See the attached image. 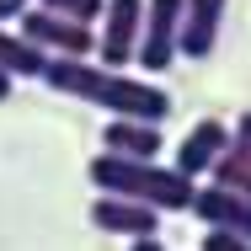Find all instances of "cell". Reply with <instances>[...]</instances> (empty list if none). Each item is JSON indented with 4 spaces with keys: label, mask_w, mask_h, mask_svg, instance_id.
Listing matches in <instances>:
<instances>
[{
    "label": "cell",
    "mask_w": 251,
    "mask_h": 251,
    "mask_svg": "<svg viewBox=\"0 0 251 251\" xmlns=\"http://www.w3.org/2000/svg\"><path fill=\"white\" fill-rule=\"evenodd\" d=\"M38 80L75 101L107 107L112 118H134V123H166V112H171V97L160 86H145L123 70H101L97 59H49Z\"/></svg>",
    "instance_id": "obj_1"
},
{
    "label": "cell",
    "mask_w": 251,
    "mask_h": 251,
    "mask_svg": "<svg viewBox=\"0 0 251 251\" xmlns=\"http://www.w3.org/2000/svg\"><path fill=\"white\" fill-rule=\"evenodd\" d=\"M91 187L97 193H118V198H134L155 208V214H187L193 208V182L160 160H128V155H107L101 150L91 160Z\"/></svg>",
    "instance_id": "obj_2"
},
{
    "label": "cell",
    "mask_w": 251,
    "mask_h": 251,
    "mask_svg": "<svg viewBox=\"0 0 251 251\" xmlns=\"http://www.w3.org/2000/svg\"><path fill=\"white\" fill-rule=\"evenodd\" d=\"M16 22H22V38H27L32 49H43L49 59H91V53H97V32H91L86 22L53 16L43 5H27Z\"/></svg>",
    "instance_id": "obj_3"
},
{
    "label": "cell",
    "mask_w": 251,
    "mask_h": 251,
    "mask_svg": "<svg viewBox=\"0 0 251 251\" xmlns=\"http://www.w3.org/2000/svg\"><path fill=\"white\" fill-rule=\"evenodd\" d=\"M176 27H182V0H145V22H139V70L160 75L176 59Z\"/></svg>",
    "instance_id": "obj_4"
},
{
    "label": "cell",
    "mask_w": 251,
    "mask_h": 251,
    "mask_svg": "<svg viewBox=\"0 0 251 251\" xmlns=\"http://www.w3.org/2000/svg\"><path fill=\"white\" fill-rule=\"evenodd\" d=\"M139 22H145V0H107L101 5V32H97L101 70H123L134 59V49H139Z\"/></svg>",
    "instance_id": "obj_5"
},
{
    "label": "cell",
    "mask_w": 251,
    "mask_h": 251,
    "mask_svg": "<svg viewBox=\"0 0 251 251\" xmlns=\"http://www.w3.org/2000/svg\"><path fill=\"white\" fill-rule=\"evenodd\" d=\"M193 214H198L208 230L219 235H235V241H251V198L246 193H230V187H198L193 193Z\"/></svg>",
    "instance_id": "obj_6"
},
{
    "label": "cell",
    "mask_w": 251,
    "mask_h": 251,
    "mask_svg": "<svg viewBox=\"0 0 251 251\" xmlns=\"http://www.w3.org/2000/svg\"><path fill=\"white\" fill-rule=\"evenodd\" d=\"M230 139H235V134H230L219 118H203V123H193V128H187V139L176 145V160H171V171H182L187 182H198L203 171H214V160L230 150Z\"/></svg>",
    "instance_id": "obj_7"
},
{
    "label": "cell",
    "mask_w": 251,
    "mask_h": 251,
    "mask_svg": "<svg viewBox=\"0 0 251 251\" xmlns=\"http://www.w3.org/2000/svg\"><path fill=\"white\" fill-rule=\"evenodd\" d=\"M225 5L230 0H182V27H176V53L208 59L225 27Z\"/></svg>",
    "instance_id": "obj_8"
},
{
    "label": "cell",
    "mask_w": 251,
    "mask_h": 251,
    "mask_svg": "<svg viewBox=\"0 0 251 251\" xmlns=\"http://www.w3.org/2000/svg\"><path fill=\"white\" fill-rule=\"evenodd\" d=\"M91 225L107 230V235L139 241V235H155V230H160V214L145 208V203H134V198H118V193H97V203H91Z\"/></svg>",
    "instance_id": "obj_9"
},
{
    "label": "cell",
    "mask_w": 251,
    "mask_h": 251,
    "mask_svg": "<svg viewBox=\"0 0 251 251\" xmlns=\"http://www.w3.org/2000/svg\"><path fill=\"white\" fill-rule=\"evenodd\" d=\"M107 155H128V160H160V128L155 123H134V118H112L101 134Z\"/></svg>",
    "instance_id": "obj_10"
},
{
    "label": "cell",
    "mask_w": 251,
    "mask_h": 251,
    "mask_svg": "<svg viewBox=\"0 0 251 251\" xmlns=\"http://www.w3.org/2000/svg\"><path fill=\"white\" fill-rule=\"evenodd\" d=\"M43 64H49L43 49H32L22 32H5V27H0V70H5L11 80H38Z\"/></svg>",
    "instance_id": "obj_11"
},
{
    "label": "cell",
    "mask_w": 251,
    "mask_h": 251,
    "mask_svg": "<svg viewBox=\"0 0 251 251\" xmlns=\"http://www.w3.org/2000/svg\"><path fill=\"white\" fill-rule=\"evenodd\" d=\"M214 187H230V193H246L251 198V150L241 139H230V150L214 160Z\"/></svg>",
    "instance_id": "obj_12"
},
{
    "label": "cell",
    "mask_w": 251,
    "mask_h": 251,
    "mask_svg": "<svg viewBox=\"0 0 251 251\" xmlns=\"http://www.w3.org/2000/svg\"><path fill=\"white\" fill-rule=\"evenodd\" d=\"M32 5H43V11H53V16H70V22H101V5L107 0H32Z\"/></svg>",
    "instance_id": "obj_13"
},
{
    "label": "cell",
    "mask_w": 251,
    "mask_h": 251,
    "mask_svg": "<svg viewBox=\"0 0 251 251\" xmlns=\"http://www.w3.org/2000/svg\"><path fill=\"white\" fill-rule=\"evenodd\" d=\"M203 251H251V241H235V235L208 230V235H203Z\"/></svg>",
    "instance_id": "obj_14"
},
{
    "label": "cell",
    "mask_w": 251,
    "mask_h": 251,
    "mask_svg": "<svg viewBox=\"0 0 251 251\" xmlns=\"http://www.w3.org/2000/svg\"><path fill=\"white\" fill-rule=\"evenodd\" d=\"M27 5H32V0H0V27H5V22H16Z\"/></svg>",
    "instance_id": "obj_15"
},
{
    "label": "cell",
    "mask_w": 251,
    "mask_h": 251,
    "mask_svg": "<svg viewBox=\"0 0 251 251\" xmlns=\"http://www.w3.org/2000/svg\"><path fill=\"white\" fill-rule=\"evenodd\" d=\"M128 251H166V246H160V235H139V241H128Z\"/></svg>",
    "instance_id": "obj_16"
},
{
    "label": "cell",
    "mask_w": 251,
    "mask_h": 251,
    "mask_svg": "<svg viewBox=\"0 0 251 251\" xmlns=\"http://www.w3.org/2000/svg\"><path fill=\"white\" fill-rule=\"evenodd\" d=\"M230 134H235V139H251V107L235 118V128H230Z\"/></svg>",
    "instance_id": "obj_17"
},
{
    "label": "cell",
    "mask_w": 251,
    "mask_h": 251,
    "mask_svg": "<svg viewBox=\"0 0 251 251\" xmlns=\"http://www.w3.org/2000/svg\"><path fill=\"white\" fill-rule=\"evenodd\" d=\"M11 91H16V80H11V75H5V70H0V101L11 97Z\"/></svg>",
    "instance_id": "obj_18"
}]
</instances>
